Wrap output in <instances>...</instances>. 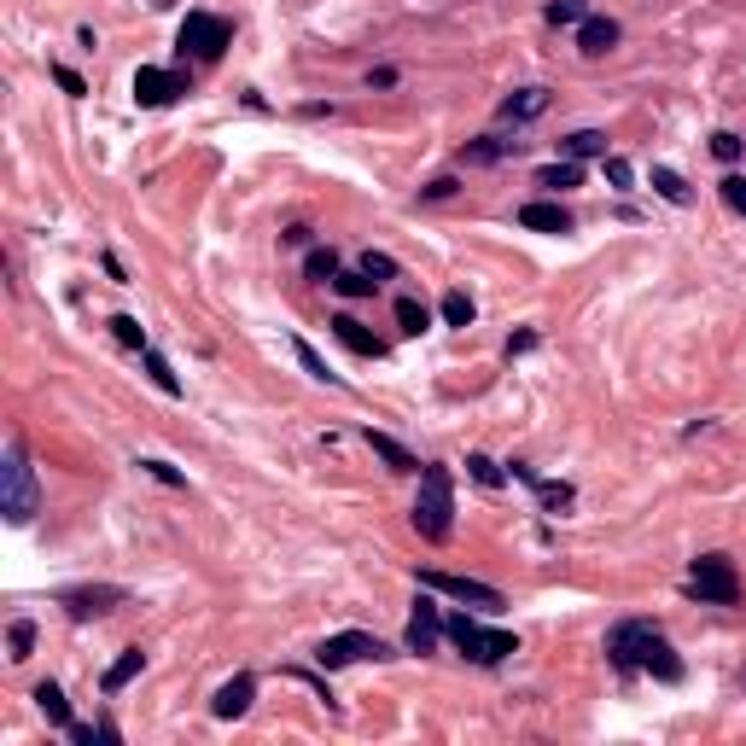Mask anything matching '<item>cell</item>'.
<instances>
[{
    "label": "cell",
    "instance_id": "5",
    "mask_svg": "<svg viewBox=\"0 0 746 746\" xmlns=\"http://www.w3.org/2000/svg\"><path fill=\"white\" fill-rule=\"evenodd\" d=\"M356 659H385V642L368 636V630H344V636H327V642L315 647L321 671H339V665H356Z\"/></svg>",
    "mask_w": 746,
    "mask_h": 746
},
{
    "label": "cell",
    "instance_id": "10",
    "mask_svg": "<svg viewBox=\"0 0 746 746\" xmlns=\"http://www.w3.org/2000/svg\"><path fill=\"white\" fill-rule=\"evenodd\" d=\"M251 694H257V677H245V671H239L234 682H222V688H216L210 712L222 717V723H234V717H245V712H251Z\"/></svg>",
    "mask_w": 746,
    "mask_h": 746
},
{
    "label": "cell",
    "instance_id": "28",
    "mask_svg": "<svg viewBox=\"0 0 746 746\" xmlns=\"http://www.w3.org/2000/svg\"><path fill=\"white\" fill-rule=\"evenodd\" d=\"M6 647H12V659H30V647H35V624H30V618H18V624L6 630Z\"/></svg>",
    "mask_w": 746,
    "mask_h": 746
},
{
    "label": "cell",
    "instance_id": "41",
    "mask_svg": "<svg viewBox=\"0 0 746 746\" xmlns=\"http://www.w3.org/2000/svg\"><path fill=\"white\" fill-rule=\"evenodd\" d=\"M449 193H455V175H438L432 187H420V199H449Z\"/></svg>",
    "mask_w": 746,
    "mask_h": 746
},
{
    "label": "cell",
    "instance_id": "36",
    "mask_svg": "<svg viewBox=\"0 0 746 746\" xmlns=\"http://www.w3.org/2000/svg\"><path fill=\"white\" fill-rule=\"evenodd\" d=\"M723 199H729V210L746 216V175H723Z\"/></svg>",
    "mask_w": 746,
    "mask_h": 746
},
{
    "label": "cell",
    "instance_id": "30",
    "mask_svg": "<svg viewBox=\"0 0 746 746\" xmlns=\"http://www.w3.org/2000/svg\"><path fill=\"white\" fill-rule=\"evenodd\" d=\"M111 333H117V339L129 344V350H152V344H146V333H140V321H135V315H117V321H111Z\"/></svg>",
    "mask_w": 746,
    "mask_h": 746
},
{
    "label": "cell",
    "instance_id": "37",
    "mask_svg": "<svg viewBox=\"0 0 746 746\" xmlns=\"http://www.w3.org/2000/svg\"><path fill=\"white\" fill-rule=\"evenodd\" d=\"M712 152L723 158V164H735V158H741V135H729V129H723V135H712Z\"/></svg>",
    "mask_w": 746,
    "mask_h": 746
},
{
    "label": "cell",
    "instance_id": "16",
    "mask_svg": "<svg viewBox=\"0 0 746 746\" xmlns=\"http://www.w3.org/2000/svg\"><path fill=\"white\" fill-rule=\"evenodd\" d=\"M560 158H572V164H583V158H607V135H601V129H577V135L560 140Z\"/></svg>",
    "mask_w": 746,
    "mask_h": 746
},
{
    "label": "cell",
    "instance_id": "1",
    "mask_svg": "<svg viewBox=\"0 0 746 746\" xmlns=\"http://www.w3.org/2000/svg\"><path fill=\"white\" fill-rule=\"evenodd\" d=\"M455 525V484H449V467H420V496H414V531L426 543H443Z\"/></svg>",
    "mask_w": 746,
    "mask_h": 746
},
{
    "label": "cell",
    "instance_id": "3",
    "mask_svg": "<svg viewBox=\"0 0 746 746\" xmlns=\"http://www.w3.org/2000/svg\"><path fill=\"white\" fill-rule=\"evenodd\" d=\"M443 630H449V642L461 647V653H467L473 665H502L513 647H519L508 630H490V624H478V618H467V612H455V618H449Z\"/></svg>",
    "mask_w": 746,
    "mask_h": 746
},
{
    "label": "cell",
    "instance_id": "9",
    "mask_svg": "<svg viewBox=\"0 0 746 746\" xmlns=\"http://www.w3.org/2000/svg\"><path fill=\"white\" fill-rule=\"evenodd\" d=\"M175 94H187V82H181L175 70H158V65H140L135 70V105L158 111V105H170Z\"/></svg>",
    "mask_w": 746,
    "mask_h": 746
},
{
    "label": "cell",
    "instance_id": "2",
    "mask_svg": "<svg viewBox=\"0 0 746 746\" xmlns=\"http://www.w3.org/2000/svg\"><path fill=\"white\" fill-rule=\"evenodd\" d=\"M41 496H35V473H30V455L24 443H6V461H0V513L12 525H30Z\"/></svg>",
    "mask_w": 746,
    "mask_h": 746
},
{
    "label": "cell",
    "instance_id": "8",
    "mask_svg": "<svg viewBox=\"0 0 746 746\" xmlns=\"http://www.w3.org/2000/svg\"><path fill=\"white\" fill-rule=\"evenodd\" d=\"M123 601H129V589H117V583H88V589H65L59 595V607H70V618H105Z\"/></svg>",
    "mask_w": 746,
    "mask_h": 746
},
{
    "label": "cell",
    "instance_id": "11",
    "mask_svg": "<svg viewBox=\"0 0 746 746\" xmlns=\"http://www.w3.org/2000/svg\"><path fill=\"white\" fill-rule=\"evenodd\" d=\"M438 636H443V618H438V607L420 595V601H414V618H408V647H414V653H438Z\"/></svg>",
    "mask_w": 746,
    "mask_h": 746
},
{
    "label": "cell",
    "instance_id": "42",
    "mask_svg": "<svg viewBox=\"0 0 746 746\" xmlns=\"http://www.w3.org/2000/svg\"><path fill=\"white\" fill-rule=\"evenodd\" d=\"M531 344H537V333H513V339H508V356H525Z\"/></svg>",
    "mask_w": 746,
    "mask_h": 746
},
{
    "label": "cell",
    "instance_id": "20",
    "mask_svg": "<svg viewBox=\"0 0 746 746\" xmlns=\"http://www.w3.org/2000/svg\"><path fill=\"white\" fill-rule=\"evenodd\" d=\"M513 146H519V140H502V135H478V140H467V146H461V158H467V164H502V158H508Z\"/></svg>",
    "mask_w": 746,
    "mask_h": 746
},
{
    "label": "cell",
    "instance_id": "33",
    "mask_svg": "<svg viewBox=\"0 0 746 746\" xmlns=\"http://www.w3.org/2000/svg\"><path fill=\"white\" fill-rule=\"evenodd\" d=\"M140 473H146V478H158V484H175V490L187 484V473H175L170 461H140Z\"/></svg>",
    "mask_w": 746,
    "mask_h": 746
},
{
    "label": "cell",
    "instance_id": "34",
    "mask_svg": "<svg viewBox=\"0 0 746 746\" xmlns=\"http://www.w3.org/2000/svg\"><path fill=\"white\" fill-rule=\"evenodd\" d=\"M362 274H368V280H391V274H397V263H391L385 251H368V257H362Z\"/></svg>",
    "mask_w": 746,
    "mask_h": 746
},
{
    "label": "cell",
    "instance_id": "27",
    "mask_svg": "<svg viewBox=\"0 0 746 746\" xmlns=\"http://www.w3.org/2000/svg\"><path fill=\"white\" fill-rule=\"evenodd\" d=\"M443 321H449V327H473V298H467V292H449V298H443Z\"/></svg>",
    "mask_w": 746,
    "mask_h": 746
},
{
    "label": "cell",
    "instance_id": "40",
    "mask_svg": "<svg viewBox=\"0 0 746 746\" xmlns=\"http://www.w3.org/2000/svg\"><path fill=\"white\" fill-rule=\"evenodd\" d=\"M65 735H70L76 746H94V741H105V729H88V723H70Z\"/></svg>",
    "mask_w": 746,
    "mask_h": 746
},
{
    "label": "cell",
    "instance_id": "18",
    "mask_svg": "<svg viewBox=\"0 0 746 746\" xmlns=\"http://www.w3.org/2000/svg\"><path fill=\"white\" fill-rule=\"evenodd\" d=\"M140 665H146V653H140V647H123V659L100 677V688H105V694H123V688L140 677Z\"/></svg>",
    "mask_w": 746,
    "mask_h": 746
},
{
    "label": "cell",
    "instance_id": "22",
    "mask_svg": "<svg viewBox=\"0 0 746 746\" xmlns=\"http://www.w3.org/2000/svg\"><path fill=\"white\" fill-rule=\"evenodd\" d=\"M577 181H583V164H572V158H560V164H548V170L537 175V187H554V193H566Z\"/></svg>",
    "mask_w": 746,
    "mask_h": 746
},
{
    "label": "cell",
    "instance_id": "31",
    "mask_svg": "<svg viewBox=\"0 0 746 746\" xmlns=\"http://www.w3.org/2000/svg\"><path fill=\"white\" fill-rule=\"evenodd\" d=\"M292 350H298V362H304V368H309V373H315V379H327V385H339V373L327 368V362H321V356H315V350H309V344H304V339L292 344Z\"/></svg>",
    "mask_w": 746,
    "mask_h": 746
},
{
    "label": "cell",
    "instance_id": "13",
    "mask_svg": "<svg viewBox=\"0 0 746 746\" xmlns=\"http://www.w3.org/2000/svg\"><path fill=\"white\" fill-rule=\"evenodd\" d=\"M618 18H583V24H577V47H583V53H589V59H601V53H612V47H618Z\"/></svg>",
    "mask_w": 746,
    "mask_h": 746
},
{
    "label": "cell",
    "instance_id": "24",
    "mask_svg": "<svg viewBox=\"0 0 746 746\" xmlns=\"http://www.w3.org/2000/svg\"><path fill=\"white\" fill-rule=\"evenodd\" d=\"M397 327H403V333H426V327H432L426 304H420V298H397Z\"/></svg>",
    "mask_w": 746,
    "mask_h": 746
},
{
    "label": "cell",
    "instance_id": "12",
    "mask_svg": "<svg viewBox=\"0 0 746 746\" xmlns=\"http://www.w3.org/2000/svg\"><path fill=\"white\" fill-rule=\"evenodd\" d=\"M519 228H531V234H572V216L554 199H531L519 210Z\"/></svg>",
    "mask_w": 746,
    "mask_h": 746
},
{
    "label": "cell",
    "instance_id": "6",
    "mask_svg": "<svg viewBox=\"0 0 746 746\" xmlns=\"http://www.w3.org/2000/svg\"><path fill=\"white\" fill-rule=\"evenodd\" d=\"M228 18H210V12H187V24H181V35H175V47L181 53H199V59H216L222 47H228Z\"/></svg>",
    "mask_w": 746,
    "mask_h": 746
},
{
    "label": "cell",
    "instance_id": "7",
    "mask_svg": "<svg viewBox=\"0 0 746 746\" xmlns=\"http://www.w3.org/2000/svg\"><path fill=\"white\" fill-rule=\"evenodd\" d=\"M420 589H443V595L473 601V607H484V612L502 607V589H490V583H478V577H461V572H420Z\"/></svg>",
    "mask_w": 746,
    "mask_h": 746
},
{
    "label": "cell",
    "instance_id": "32",
    "mask_svg": "<svg viewBox=\"0 0 746 746\" xmlns=\"http://www.w3.org/2000/svg\"><path fill=\"white\" fill-rule=\"evenodd\" d=\"M467 473H473L478 484H502V467H496L490 455H467Z\"/></svg>",
    "mask_w": 746,
    "mask_h": 746
},
{
    "label": "cell",
    "instance_id": "21",
    "mask_svg": "<svg viewBox=\"0 0 746 746\" xmlns=\"http://www.w3.org/2000/svg\"><path fill=\"white\" fill-rule=\"evenodd\" d=\"M653 193H659L665 204H688V199H694V193H688V181H682L677 170H665V164L653 170Z\"/></svg>",
    "mask_w": 746,
    "mask_h": 746
},
{
    "label": "cell",
    "instance_id": "29",
    "mask_svg": "<svg viewBox=\"0 0 746 746\" xmlns=\"http://www.w3.org/2000/svg\"><path fill=\"white\" fill-rule=\"evenodd\" d=\"M583 18H589V12H583V0H554V6H548V24H554V30L583 24Z\"/></svg>",
    "mask_w": 746,
    "mask_h": 746
},
{
    "label": "cell",
    "instance_id": "14",
    "mask_svg": "<svg viewBox=\"0 0 746 746\" xmlns=\"http://www.w3.org/2000/svg\"><path fill=\"white\" fill-rule=\"evenodd\" d=\"M548 111V88H513L508 100H502V117L508 123H531V117H543Z\"/></svg>",
    "mask_w": 746,
    "mask_h": 746
},
{
    "label": "cell",
    "instance_id": "19",
    "mask_svg": "<svg viewBox=\"0 0 746 746\" xmlns=\"http://www.w3.org/2000/svg\"><path fill=\"white\" fill-rule=\"evenodd\" d=\"M35 706H41V717H47V723H59V729H70V723H76L59 682H41V688H35Z\"/></svg>",
    "mask_w": 746,
    "mask_h": 746
},
{
    "label": "cell",
    "instance_id": "39",
    "mask_svg": "<svg viewBox=\"0 0 746 746\" xmlns=\"http://www.w3.org/2000/svg\"><path fill=\"white\" fill-rule=\"evenodd\" d=\"M607 181H612V187H630V181H636V170H630L624 158H607Z\"/></svg>",
    "mask_w": 746,
    "mask_h": 746
},
{
    "label": "cell",
    "instance_id": "4",
    "mask_svg": "<svg viewBox=\"0 0 746 746\" xmlns=\"http://www.w3.org/2000/svg\"><path fill=\"white\" fill-rule=\"evenodd\" d=\"M688 595H700L706 607H735L741 601V577L729 554H700L694 572H688Z\"/></svg>",
    "mask_w": 746,
    "mask_h": 746
},
{
    "label": "cell",
    "instance_id": "15",
    "mask_svg": "<svg viewBox=\"0 0 746 746\" xmlns=\"http://www.w3.org/2000/svg\"><path fill=\"white\" fill-rule=\"evenodd\" d=\"M333 333H339V344H350L356 356H385V344L373 339V333L356 321V315H333Z\"/></svg>",
    "mask_w": 746,
    "mask_h": 746
},
{
    "label": "cell",
    "instance_id": "17",
    "mask_svg": "<svg viewBox=\"0 0 746 746\" xmlns=\"http://www.w3.org/2000/svg\"><path fill=\"white\" fill-rule=\"evenodd\" d=\"M368 449L385 461V467H391V473H420V461H414L397 438H385V432H368Z\"/></svg>",
    "mask_w": 746,
    "mask_h": 746
},
{
    "label": "cell",
    "instance_id": "26",
    "mask_svg": "<svg viewBox=\"0 0 746 746\" xmlns=\"http://www.w3.org/2000/svg\"><path fill=\"white\" fill-rule=\"evenodd\" d=\"M333 286H339V298H368V292H373V286H379V280H368V274H362V269H350V274H333Z\"/></svg>",
    "mask_w": 746,
    "mask_h": 746
},
{
    "label": "cell",
    "instance_id": "38",
    "mask_svg": "<svg viewBox=\"0 0 746 746\" xmlns=\"http://www.w3.org/2000/svg\"><path fill=\"white\" fill-rule=\"evenodd\" d=\"M53 82H59L65 94H88V82H82V76H76L70 65H59V70H53Z\"/></svg>",
    "mask_w": 746,
    "mask_h": 746
},
{
    "label": "cell",
    "instance_id": "23",
    "mask_svg": "<svg viewBox=\"0 0 746 746\" xmlns=\"http://www.w3.org/2000/svg\"><path fill=\"white\" fill-rule=\"evenodd\" d=\"M140 356H146V373H152V385H158V391H170V397H181V379H175L170 362H164L158 350H140Z\"/></svg>",
    "mask_w": 746,
    "mask_h": 746
},
{
    "label": "cell",
    "instance_id": "35",
    "mask_svg": "<svg viewBox=\"0 0 746 746\" xmlns=\"http://www.w3.org/2000/svg\"><path fill=\"white\" fill-rule=\"evenodd\" d=\"M537 496H543V508H572V484H537Z\"/></svg>",
    "mask_w": 746,
    "mask_h": 746
},
{
    "label": "cell",
    "instance_id": "25",
    "mask_svg": "<svg viewBox=\"0 0 746 746\" xmlns=\"http://www.w3.org/2000/svg\"><path fill=\"white\" fill-rule=\"evenodd\" d=\"M304 274H309V280H327V286H333V274H339V251H309V257H304Z\"/></svg>",
    "mask_w": 746,
    "mask_h": 746
}]
</instances>
